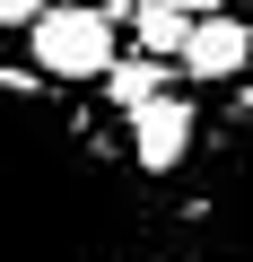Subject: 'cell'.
Segmentation results:
<instances>
[{"label": "cell", "mask_w": 253, "mask_h": 262, "mask_svg": "<svg viewBox=\"0 0 253 262\" xmlns=\"http://www.w3.org/2000/svg\"><path fill=\"white\" fill-rule=\"evenodd\" d=\"M35 61L53 79H105L113 70V18L105 9H35Z\"/></svg>", "instance_id": "obj_1"}, {"label": "cell", "mask_w": 253, "mask_h": 262, "mask_svg": "<svg viewBox=\"0 0 253 262\" xmlns=\"http://www.w3.org/2000/svg\"><path fill=\"white\" fill-rule=\"evenodd\" d=\"M183 149H192V105H183L175 88L149 96V105H131V158H140L149 175H166Z\"/></svg>", "instance_id": "obj_2"}, {"label": "cell", "mask_w": 253, "mask_h": 262, "mask_svg": "<svg viewBox=\"0 0 253 262\" xmlns=\"http://www.w3.org/2000/svg\"><path fill=\"white\" fill-rule=\"evenodd\" d=\"M244 61H253V27H236V18H201L183 35V70L192 79H236Z\"/></svg>", "instance_id": "obj_3"}, {"label": "cell", "mask_w": 253, "mask_h": 262, "mask_svg": "<svg viewBox=\"0 0 253 262\" xmlns=\"http://www.w3.org/2000/svg\"><path fill=\"white\" fill-rule=\"evenodd\" d=\"M131 27H140V53H149V61L183 53V35H192V18H183V9H166V0H149V9H140Z\"/></svg>", "instance_id": "obj_4"}, {"label": "cell", "mask_w": 253, "mask_h": 262, "mask_svg": "<svg viewBox=\"0 0 253 262\" xmlns=\"http://www.w3.org/2000/svg\"><path fill=\"white\" fill-rule=\"evenodd\" d=\"M105 79H113V96H122V105H149V96H166V79H157V61H149V53H140V61H113Z\"/></svg>", "instance_id": "obj_5"}, {"label": "cell", "mask_w": 253, "mask_h": 262, "mask_svg": "<svg viewBox=\"0 0 253 262\" xmlns=\"http://www.w3.org/2000/svg\"><path fill=\"white\" fill-rule=\"evenodd\" d=\"M166 9H183V18L201 27V18H227V0H166Z\"/></svg>", "instance_id": "obj_6"}]
</instances>
